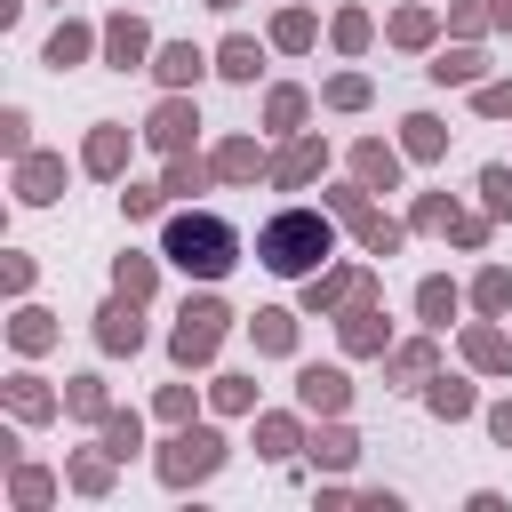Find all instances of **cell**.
Instances as JSON below:
<instances>
[{
  "mask_svg": "<svg viewBox=\"0 0 512 512\" xmlns=\"http://www.w3.org/2000/svg\"><path fill=\"white\" fill-rule=\"evenodd\" d=\"M328 256H336V216L328 208H280L256 232V264L280 272V280H312Z\"/></svg>",
  "mask_w": 512,
  "mask_h": 512,
  "instance_id": "1",
  "label": "cell"
},
{
  "mask_svg": "<svg viewBox=\"0 0 512 512\" xmlns=\"http://www.w3.org/2000/svg\"><path fill=\"white\" fill-rule=\"evenodd\" d=\"M160 256H168L176 272H192V280H224V272L240 264V232H232V216H216V208H176L168 232H160Z\"/></svg>",
  "mask_w": 512,
  "mask_h": 512,
  "instance_id": "2",
  "label": "cell"
},
{
  "mask_svg": "<svg viewBox=\"0 0 512 512\" xmlns=\"http://www.w3.org/2000/svg\"><path fill=\"white\" fill-rule=\"evenodd\" d=\"M224 336H232V304L200 288V296H184V304H176V328H168V360L192 376V368H208V360L224 352Z\"/></svg>",
  "mask_w": 512,
  "mask_h": 512,
  "instance_id": "3",
  "label": "cell"
},
{
  "mask_svg": "<svg viewBox=\"0 0 512 512\" xmlns=\"http://www.w3.org/2000/svg\"><path fill=\"white\" fill-rule=\"evenodd\" d=\"M224 432L216 424H176L168 440H160V456H152V472H160V488H200V480H216L224 472Z\"/></svg>",
  "mask_w": 512,
  "mask_h": 512,
  "instance_id": "4",
  "label": "cell"
},
{
  "mask_svg": "<svg viewBox=\"0 0 512 512\" xmlns=\"http://www.w3.org/2000/svg\"><path fill=\"white\" fill-rule=\"evenodd\" d=\"M360 296H384V272L360 256V264H320L312 280H304V296H296V312H312V320H336L344 304H360Z\"/></svg>",
  "mask_w": 512,
  "mask_h": 512,
  "instance_id": "5",
  "label": "cell"
},
{
  "mask_svg": "<svg viewBox=\"0 0 512 512\" xmlns=\"http://www.w3.org/2000/svg\"><path fill=\"white\" fill-rule=\"evenodd\" d=\"M192 136H200V104H192V88H168V96L144 112V144H152L160 160H176V152H192Z\"/></svg>",
  "mask_w": 512,
  "mask_h": 512,
  "instance_id": "6",
  "label": "cell"
},
{
  "mask_svg": "<svg viewBox=\"0 0 512 512\" xmlns=\"http://www.w3.org/2000/svg\"><path fill=\"white\" fill-rule=\"evenodd\" d=\"M320 176H328V144H320L312 128L280 136V152H272V176H264V184H280V192H304V184H320Z\"/></svg>",
  "mask_w": 512,
  "mask_h": 512,
  "instance_id": "7",
  "label": "cell"
},
{
  "mask_svg": "<svg viewBox=\"0 0 512 512\" xmlns=\"http://www.w3.org/2000/svg\"><path fill=\"white\" fill-rule=\"evenodd\" d=\"M336 344H344L352 360H384V352H392V320H384V304H376V296L344 304V312H336Z\"/></svg>",
  "mask_w": 512,
  "mask_h": 512,
  "instance_id": "8",
  "label": "cell"
},
{
  "mask_svg": "<svg viewBox=\"0 0 512 512\" xmlns=\"http://www.w3.org/2000/svg\"><path fill=\"white\" fill-rule=\"evenodd\" d=\"M296 408H304L312 424H320V416H344V408H352V376H344L336 360H304V368H296Z\"/></svg>",
  "mask_w": 512,
  "mask_h": 512,
  "instance_id": "9",
  "label": "cell"
},
{
  "mask_svg": "<svg viewBox=\"0 0 512 512\" xmlns=\"http://www.w3.org/2000/svg\"><path fill=\"white\" fill-rule=\"evenodd\" d=\"M128 152H136V128H120V120H96V128H88V144H80V176H96V184H120V176H128Z\"/></svg>",
  "mask_w": 512,
  "mask_h": 512,
  "instance_id": "10",
  "label": "cell"
},
{
  "mask_svg": "<svg viewBox=\"0 0 512 512\" xmlns=\"http://www.w3.org/2000/svg\"><path fill=\"white\" fill-rule=\"evenodd\" d=\"M104 64L112 72H152V24L128 16V8H112L104 16Z\"/></svg>",
  "mask_w": 512,
  "mask_h": 512,
  "instance_id": "11",
  "label": "cell"
},
{
  "mask_svg": "<svg viewBox=\"0 0 512 512\" xmlns=\"http://www.w3.org/2000/svg\"><path fill=\"white\" fill-rule=\"evenodd\" d=\"M96 352H112V360H120V352H128V360L144 352V304H136V296H120V288L104 296V312H96Z\"/></svg>",
  "mask_w": 512,
  "mask_h": 512,
  "instance_id": "12",
  "label": "cell"
},
{
  "mask_svg": "<svg viewBox=\"0 0 512 512\" xmlns=\"http://www.w3.org/2000/svg\"><path fill=\"white\" fill-rule=\"evenodd\" d=\"M456 352H464V368H472V376H512V336H504L488 312H480V320H464Z\"/></svg>",
  "mask_w": 512,
  "mask_h": 512,
  "instance_id": "13",
  "label": "cell"
},
{
  "mask_svg": "<svg viewBox=\"0 0 512 512\" xmlns=\"http://www.w3.org/2000/svg\"><path fill=\"white\" fill-rule=\"evenodd\" d=\"M64 176H72L64 152H24L16 160V200L24 208H48V200H64Z\"/></svg>",
  "mask_w": 512,
  "mask_h": 512,
  "instance_id": "14",
  "label": "cell"
},
{
  "mask_svg": "<svg viewBox=\"0 0 512 512\" xmlns=\"http://www.w3.org/2000/svg\"><path fill=\"white\" fill-rule=\"evenodd\" d=\"M0 400H8L16 424H48V416H64V392H48V376H32V368H16V376L0 384Z\"/></svg>",
  "mask_w": 512,
  "mask_h": 512,
  "instance_id": "15",
  "label": "cell"
},
{
  "mask_svg": "<svg viewBox=\"0 0 512 512\" xmlns=\"http://www.w3.org/2000/svg\"><path fill=\"white\" fill-rule=\"evenodd\" d=\"M104 48V24H80V16H64L56 32H48V48H40V64L48 72H72V64H88Z\"/></svg>",
  "mask_w": 512,
  "mask_h": 512,
  "instance_id": "16",
  "label": "cell"
},
{
  "mask_svg": "<svg viewBox=\"0 0 512 512\" xmlns=\"http://www.w3.org/2000/svg\"><path fill=\"white\" fill-rule=\"evenodd\" d=\"M200 72H216L208 48H192V40H160V48H152V80H160V88H200Z\"/></svg>",
  "mask_w": 512,
  "mask_h": 512,
  "instance_id": "17",
  "label": "cell"
},
{
  "mask_svg": "<svg viewBox=\"0 0 512 512\" xmlns=\"http://www.w3.org/2000/svg\"><path fill=\"white\" fill-rule=\"evenodd\" d=\"M208 168H216V184H256V176H272V152L256 136H224L208 152Z\"/></svg>",
  "mask_w": 512,
  "mask_h": 512,
  "instance_id": "18",
  "label": "cell"
},
{
  "mask_svg": "<svg viewBox=\"0 0 512 512\" xmlns=\"http://www.w3.org/2000/svg\"><path fill=\"white\" fill-rule=\"evenodd\" d=\"M400 168H408L400 144H384V136H360V144H352V176H360L368 192H400Z\"/></svg>",
  "mask_w": 512,
  "mask_h": 512,
  "instance_id": "19",
  "label": "cell"
},
{
  "mask_svg": "<svg viewBox=\"0 0 512 512\" xmlns=\"http://www.w3.org/2000/svg\"><path fill=\"white\" fill-rule=\"evenodd\" d=\"M296 320H304V312H288V304H256V312H248L256 360H296Z\"/></svg>",
  "mask_w": 512,
  "mask_h": 512,
  "instance_id": "20",
  "label": "cell"
},
{
  "mask_svg": "<svg viewBox=\"0 0 512 512\" xmlns=\"http://www.w3.org/2000/svg\"><path fill=\"white\" fill-rule=\"evenodd\" d=\"M384 376H392V384H432V376H440V328L392 344V352H384Z\"/></svg>",
  "mask_w": 512,
  "mask_h": 512,
  "instance_id": "21",
  "label": "cell"
},
{
  "mask_svg": "<svg viewBox=\"0 0 512 512\" xmlns=\"http://www.w3.org/2000/svg\"><path fill=\"white\" fill-rule=\"evenodd\" d=\"M296 448H304V408H256V456L288 464Z\"/></svg>",
  "mask_w": 512,
  "mask_h": 512,
  "instance_id": "22",
  "label": "cell"
},
{
  "mask_svg": "<svg viewBox=\"0 0 512 512\" xmlns=\"http://www.w3.org/2000/svg\"><path fill=\"white\" fill-rule=\"evenodd\" d=\"M304 456H312L320 472H352V464H360V432H352L344 416H320V432H304Z\"/></svg>",
  "mask_w": 512,
  "mask_h": 512,
  "instance_id": "23",
  "label": "cell"
},
{
  "mask_svg": "<svg viewBox=\"0 0 512 512\" xmlns=\"http://www.w3.org/2000/svg\"><path fill=\"white\" fill-rule=\"evenodd\" d=\"M440 88H480L488 80V48L480 40H456V48H432V64H424Z\"/></svg>",
  "mask_w": 512,
  "mask_h": 512,
  "instance_id": "24",
  "label": "cell"
},
{
  "mask_svg": "<svg viewBox=\"0 0 512 512\" xmlns=\"http://www.w3.org/2000/svg\"><path fill=\"white\" fill-rule=\"evenodd\" d=\"M112 472H120V456H112L104 440L64 456V488H72V496H112Z\"/></svg>",
  "mask_w": 512,
  "mask_h": 512,
  "instance_id": "25",
  "label": "cell"
},
{
  "mask_svg": "<svg viewBox=\"0 0 512 512\" xmlns=\"http://www.w3.org/2000/svg\"><path fill=\"white\" fill-rule=\"evenodd\" d=\"M384 40H392V48H408V56H424V48H440V16H432L424 0H408V8H392V16H384Z\"/></svg>",
  "mask_w": 512,
  "mask_h": 512,
  "instance_id": "26",
  "label": "cell"
},
{
  "mask_svg": "<svg viewBox=\"0 0 512 512\" xmlns=\"http://www.w3.org/2000/svg\"><path fill=\"white\" fill-rule=\"evenodd\" d=\"M464 304H472V296H464L456 280H440V272H424V280H416V320H424V328H440V336H448V320H456Z\"/></svg>",
  "mask_w": 512,
  "mask_h": 512,
  "instance_id": "27",
  "label": "cell"
},
{
  "mask_svg": "<svg viewBox=\"0 0 512 512\" xmlns=\"http://www.w3.org/2000/svg\"><path fill=\"white\" fill-rule=\"evenodd\" d=\"M400 152L424 160V168L448 160V120H440V112H408V120H400Z\"/></svg>",
  "mask_w": 512,
  "mask_h": 512,
  "instance_id": "28",
  "label": "cell"
},
{
  "mask_svg": "<svg viewBox=\"0 0 512 512\" xmlns=\"http://www.w3.org/2000/svg\"><path fill=\"white\" fill-rule=\"evenodd\" d=\"M8 504H16V512H48V504H56V472L16 456V464H8Z\"/></svg>",
  "mask_w": 512,
  "mask_h": 512,
  "instance_id": "29",
  "label": "cell"
},
{
  "mask_svg": "<svg viewBox=\"0 0 512 512\" xmlns=\"http://www.w3.org/2000/svg\"><path fill=\"white\" fill-rule=\"evenodd\" d=\"M424 408H432L440 424H464V416H480V392H472L464 376H432V384H424Z\"/></svg>",
  "mask_w": 512,
  "mask_h": 512,
  "instance_id": "30",
  "label": "cell"
},
{
  "mask_svg": "<svg viewBox=\"0 0 512 512\" xmlns=\"http://www.w3.org/2000/svg\"><path fill=\"white\" fill-rule=\"evenodd\" d=\"M264 48H272V40H248V32H232V40L216 48V72H224L232 88H248V80L264 72Z\"/></svg>",
  "mask_w": 512,
  "mask_h": 512,
  "instance_id": "31",
  "label": "cell"
},
{
  "mask_svg": "<svg viewBox=\"0 0 512 512\" xmlns=\"http://www.w3.org/2000/svg\"><path fill=\"white\" fill-rule=\"evenodd\" d=\"M112 288H120V296H136V304H152V288H160V256H144V248L112 256Z\"/></svg>",
  "mask_w": 512,
  "mask_h": 512,
  "instance_id": "32",
  "label": "cell"
},
{
  "mask_svg": "<svg viewBox=\"0 0 512 512\" xmlns=\"http://www.w3.org/2000/svg\"><path fill=\"white\" fill-rule=\"evenodd\" d=\"M64 328H56V312H40V304H16V320H8V344L32 360V352H48Z\"/></svg>",
  "mask_w": 512,
  "mask_h": 512,
  "instance_id": "33",
  "label": "cell"
},
{
  "mask_svg": "<svg viewBox=\"0 0 512 512\" xmlns=\"http://www.w3.org/2000/svg\"><path fill=\"white\" fill-rule=\"evenodd\" d=\"M64 416H72V424H104V416H112L104 376H64Z\"/></svg>",
  "mask_w": 512,
  "mask_h": 512,
  "instance_id": "34",
  "label": "cell"
},
{
  "mask_svg": "<svg viewBox=\"0 0 512 512\" xmlns=\"http://www.w3.org/2000/svg\"><path fill=\"white\" fill-rule=\"evenodd\" d=\"M264 40H272V48H280V56H304V48H312V40H320V16H312V8H280V16H272V32H264Z\"/></svg>",
  "mask_w": 512,
  "mask_h": 512,
  "instance_id": "35",
  "label": "cell"
},
{
  "mask_svg": "<svg viewBox=\"0 0 512 512\" xmlns=\"http://www.w3.org/2000/svg\"><path fill=\"white\" fill-rule=\"evenodd\" d=\"M304 120H312V96L304 88H264V128L272 136H296Z\"/></svg>",
  "mask_w": 512,
  "mask_h": 512,
  "instance_id": "36",
  "label": "cell"
},
{
  "mask_svg": "<svg viewBox=\"0 0 512 512\" xmlns=\"http://www.w3.org/2000/svg\"><path fill=\"white\" fill-rule=\"evenodd\" d=\"M352 240H360V256H400L408 224H400V216H384V208H368V216L352 224Z\"/></svg>",
  "mask_w": 512,
  "mask_h": 512,
  "instance_id": "37",
  "label": "cell"
},
{
  "mask_svg": "<svg viewBox=\"0 0 512 512\" xmlns=\"http://www.w3.org/2000/svg\"><path fill=\"white\" fill-rule=\"evenodd\" d=\"M208 408H216V416H256V376H248V368H224V376L208 384Z\"/></svg>",
  "mask_w": 512,
  "mask_h": 512,
  "instance_id": "38",
  "label": "cell"
},
{
  "mask_svg": "<svg viewBox=\"0 0 512 512\" xmlns=\"http://www.w3.org/2000/svg\"><path fill=\"white\" fill-rule=\"evenodd\" d=\"M368 96H376L368 72H328V80H320V104H328V112H368Z\"/></svg>",
  "mask_w": 512,
  "mask_h": 512,
  "instance_id": "39",
  "label": "cell"
},
{
  "mask_svg": "<svg viewBox=\"0 0 512 512\" xmlns=\"http://www.w3.org/2000/svg\"><path fill=\"white\" fill-rule=\"evenodd\" d=\"M464 296H472V312L504 320V312H512V272H504V264H480V280H472Z\"/></svg>",
  "mask_w": 512,
  "mask_h": 512,
  "instance_id": "40",
  "label": "cell"
},
{
  "mask_svg": "<svg viewBox=\"0 0 512 512\" xmlns=\"http://www.w3.org/2000/svg\"><path fill=\"white\" fill-rule=\"evenodd\" d=\"M328 40H336V56H360V48L376 40V16H368V8H336V16H328Z\"/></svg>",
  "mask_w": 512,
  "mask_h": 512,
  "instance_id": "41",
  "label": "cell"
},
{
  "mask_svg": "<svg viewBox=\"0 0 512 512\" xmlns=\"http://www.w3.org/2000/svg\"><path fill=\"white\" fill-rule=\"evenodd\" d=\"M96 440H104V448H112V456H120V464H128V456H136V448H144V416H136V408H112V416H104V424H96Z\"/></svg>",
  "mask_w": 512,
  "mask_h": 512,
  "instance_id": "42",
  "label": "cell"
},
{
  "mask_svg": "<svg viewBox=\"0 0 512 512\" xmlns=\"http://www.w3.org/2000/svg\"><path fill=\"white\" fill-rule=\"evenodd\" d=\"M160 184H168V200H192V192H208V184H216V168H208V160H192V152H176Z\"/></svg>",
  "mask_w": 512,
  "mask_h": 512,
  "instance_id": "43",
  "label": "cell"
},
{
  "mask_svg": "<svg viewBox=\"0 0 512 512\" xmlns=\"http://www.w3.org/2000/svg\"><path fill=\"white\" fill-rule=\"evenodd\" d=\"M320 208H328L336 224H360L376 200H368V184H360V176H344V184H328V192H320Z\"/></svg>",
  "mask_w": 512,
  "mask_h": 512,
  "instance_id": "44",
  "label": "cell"
},
{
  "mask_svg": "<svg viewBox=\"0 0 512 512\" xmlns=\"http://www.w3.org/2000/svg\"><path fill=\"white\" fill-rule=\"evenodd\" d=\"M480 208H488L496 224H512V168H504V160L480 168Z\"/></svg>",
  "mask_w": 512,
  "mask_h": 512,
  "instance_id": "45",
  "label": "cell"
},
{
  "mask_svg": "<svg viewBox=\"0 0 512 512\" xmlns=\"http://www.w3.org/2000/svg\"><path fill=\"white\" fill-rule=\"evenodd\" d=\"M448 224H456V200H448V192H416L408 232H448Z\"/></svg>",
  "mask_w": 512,
  "mask_h": 512,
  "instance_id": "46",
  "label": "cell"
},
{
  "mask_svg": "<svg viewBox=\"0 0 512 512\" xmlns=\"http://www.w3.org/2000/svg\"><path fill=\"white\" fill-rule=\"evenodd\" d=\"M192 408H200L192 384H160V392H152V416H160V424H192Z\"/></svg>",
  "mask_w": 512,
  "mask_h": 512,
  "instance_id": "47",
  "label": "cell"
},
{
  "mask_svg": "<svg viewBox=\"0 0 512 512\" xmlns=\"http://www.w3.org/2000/svg\"><path fill=\"white\" fill-rule=\"evenodd\" d=\"M448 32H456V40H480V32H496L488 0H448Z\"/></svg>",
  "mask_w": 512,
  "mask_h": 512,
  "instance_id": "48",
  "label": "cell"
},
{
  "mask_svg": "<svg viewBox=\"0 0 512 512\" xmlns=\"http://www.w3.org/2000/svg\"><path fill=\"white\" fill-rule=\"evenodd\" d=\"M0 152H8V160H24V152H32V112H24V104H8V112H0Z\"/></svg>",
  "mask_w": 512,
  "mask_h": 512,
  "instance_id": "49",
  "label": "cell"
},
{
  "mask_svg": "<svg viewBox=\"0 0 512 512\" xmlns=\"http://www.w3.org/2000/svg\"><path fill=\"white\" fill-rule=\"evenodd\" d=\"M472 112L480 120H512V80H480L472 88Z\"/></svg>",
  "mask_w": 512,
  "mask_h": 512,
  "instance_id": "50",
  "label": "cell"
},
{
  "mask_svg": "<svg viewBox=\"0 0 512 512\" xmlns=\"http://www.w3.org/2000/svg\"><path fill=\"white\" fill-rule=\"evenodd\" d=\"M160 200H168V184H128V192H120V208H128V224H144V216H160Z\"/></svg>",
  "mask_w": 512,
  "mask_h": 512,
  "instance_id": "51",
  "label": "cell"
},
{
  "mask_svg": "<svg viewBox=\"0 0 512 512\" xmlns=\"http://www.w3.org/2000/svg\"><path fill=\"white\" fill-rule=\"evenodd\" d=\"M488 232H496V216H488V208H480V216H464V208H456V224H448V240H456V248H488Z\"/></svg>",
  "mask_w": 512,
  "mask_h": 512,
  "instance_id": "52",
  "label": "cell"
},
{
  "mask_svg": "<svg viewBox=\"0 0 512 512\" xmlns=\"http://www.w3.org/2000/svg\"><path fill=\"white\" fill-rule=\"evenodd\" d=\"M0 288H8V296H24V288H32V256H24V248H8V264H0Z\"/></svg>",
  "mask_w": 512,
  "mask_h": 512,
  "instance_id": "53",
  "label": "cell"
},
{
  "mask_svg": "<svg viewBox=\"0 0 512 512\" xmlns=\"http://www.w3.org/2000/svg\"><path fill=\"white\" fill-rule=\"evenodd\" d=\"M488 440H496V448H512V400H496V408H488Z\"/></svg>",
  "mask_w": 512,
  "mask_h": 512,
  "instance_id": "54",
  "label": "cell"
},
{
  "mask_svg": "<svg viewBox=\"0 0 512 512\" xmlns=\"http://www.w3.org/2000/svg\"><path fill=\"white\" fill-rule=\"evenodd\" d=\"M488 16H496V32H512V0H488Z\"/></svg>",
  "mask_w": 512,
  "mask_h": 512,
  "instance_id": "55",
  "label": "cell"
},
{
  "mask_svg": "<svg viewBox=\"0 0 512 512\" xmlns=\"http://www.w3.org/2000/svg\"><path fill=\"white\" fill-rule=\"evenodd\" d=\"M208 8H240V0H208Z\"/></svg>",
  "mask_w": 512,
  "mask_h": 512,
  "instance_id": "56",
  "label": "cell"
}]
</instances>
